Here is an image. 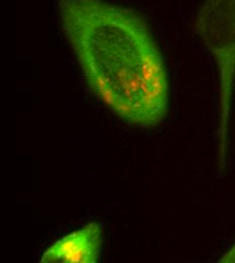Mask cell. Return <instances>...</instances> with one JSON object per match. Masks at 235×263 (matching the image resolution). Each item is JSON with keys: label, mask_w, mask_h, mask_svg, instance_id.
<instances>
[{"label": "cell", "mask_w": 235, "mask_h": 263, "mask_svg": "<svg viewBox=\"0 0 235 263\" xmlns=\"http://www.w3.org/2000/svg\"><path fill=\"white\" fill-rule=\"evenodd\" d=\"M58 10L92 91L132 126L162 123L169 100L168 73L144 20L105 0H59Z\"/></svg>", "instance_id": "6da1fadb"}, {"label": "cell", "mask_w": 235, "mask_h": 263, "mask_svg": "<svg viewBox=\"0 0 235 263\" xmlns=\"http://www.w3.org/2000/svg\"><path fill=\"white\" fill-rule=\"evenodd\" d=\"M196 30L214 57L219 72V168L228 147V126L235 82V0H205L196 17Z\"/></svg>", "instance_id": "7a4b0ae2"}, {"label": "cell", "mask_w": 235, "mask_h": 263, "mask_svg": "<svg viewBox=\"0 0 235 263\" xmlns=\"http://www.w3.org/2000/svg\"><path fill=\"white\" fill-rule=\"evenodd\" d=\"M102 245V226L92 222L56 241L43 254L41 262H99Z\"/></svg>", "instance_id": "3957f363"}, {"label": "cell", "mask_w": 235, "mask_h": 263, "mask_svg": "<svg viewBox=\"0 0 235 263\" xmlns=\"http://www.w3.org/2000/svg\"><path fill=\"white\" fill-rule=\"evenodd\" d=\"M221 263H235V244L219 260Z\"/></svg>", "instance_id": "277c9868"}]
</instances>
